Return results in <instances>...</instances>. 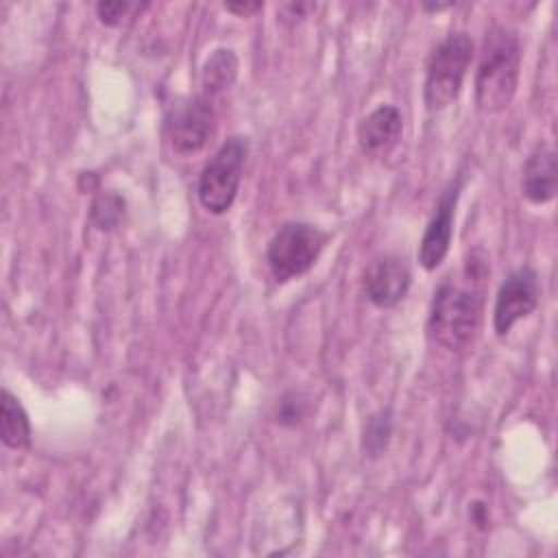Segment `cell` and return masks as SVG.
Listing matches in <instances>:
<instances>
[{
  "mask_svg": "<svg viewBox=\"0 0 558 558\" xmlns=\"http://www.w3.org/2000/svg\"><path fill=\"white\" fill-rule=\"evenodd\" d=\"M469 283L445 279L436 290L427 316V336L447 351L466 349L480 331L484 314V290L480 281L488 275L482 259L466 262Z\"/></svg>",
  "mask_w": 558,
  "mask_h": 558,
  "instance_id": "cell-1",
  "label": "cell"
},
{
  "mask_svg": "<svg viewBox=\"0 0 558 558\" xmlns=\"http://www.w3.org/2000/svg\"><path fill=\"white\" fill-rule=\"evenodd\" d=\"M521 39L510 26L486 31L475 72V105L482 113L504 111L517 92Z\"/></svg>",
  "mask_w": 558,
  "mask_h": 558,
  "instance_id": "cell-2",
  "label": "cell"
},
{
  "mask_svg": "<svg viewBox=\"0 0 558 558\" xmlns=\"http://www.w3.org/2000/svg\"><path fill=\"white\" fill-rule=\"evenodd\" d=\"M471 61L473 39L462 31L449 33L434 46L427 57L423 83V102L427 111H442L460 96Z\"/></svg>",
  "mask_w": 558,
  "mask_h": 558,
  "instance_id": "cell-3",
  "label": "cell"
},
{
  "mask_svg": "<svg viewBox=\"0 0 558 558\" xmlns=\"http://www.w3.org/2000/svg\"><path fill=\"white\" fill-rule=\"evenodd\" d=\"M329 235L316 225L290 220L283 222L266 246V262L277 283L305 275L320 257Z\"/></svg>",
  "mask_w": 558,
  "mask_h": 558,
  "instance_id": "cell-4",
  "label": "cell"
},
{
  "mask_svg": "<svg viewBox=\"0 0 558 558\" xmlns=\"http://www.w3.org/2000/svg\"><path fill=\"white\" fill-rule=\"evenodd\" d=\"M246 153H248L246 137L233 135L205 163L196 185V196L203 209H207L214 216H220L233 207L240 183H242Z\"/></svg>",
  "mask_w": 558,
  "mask_h": 558,
  "instance_id": "cell-5",
  "label": "cell"
},
{
  "mask_svg": "<svg viewBox=\"0 0 558 558\" xmlns=\"http://www.w3.org/2000/svg\"><path fill=\"white\" fill-rule=\"evenodd\" d=\"M168 137L179 155H194L203 150L216 133L214 98L198 94L179 100L168 113Z\"/></svg>",
  "mask_w": 558,
  "mask_h": 558,
  "instance_id": "cell-6",
  "label": "cell"
},
{
  "mask_svg": "<svg viewBox=\"0 0 558 558\" xmlns=\"http://www.w3.org/2000/svg\"><path fill=\"white\" fill-rule=\"evenodd\" d=\"M541 301L538 272L530 266L512 270L499 286L493 307V329L499 338L508 336L510 329L527 318Z\"/></svg>",
  "mask_w": 558,
  "mask_h": 558,
  "instance_id": "cell-7",
  "label": "cell"
},
{
  "mask_svg": "<svg viewBox=\"0 0 558 558\" xmlns=\"http://www.w3.org/2000/svg\"><path fill=\"white\" fill-rule=\"evenodd\" d=\"M460 190H462V177L451 179L445 190L440 192L434 214L427 220V227L423 231V238L418 242V264L432 272L436 270L451 246V238H453V218H456V205L460 198Z\"/></svg>",
  "mask_w": 558,
  "mask_h": 558,
  "instance_id": "cell-8",
  "label": "cell"
},
{
  "mask_svg": "<svg viewBox=\"0 0 558 558\" xmlns=\"http://www.w3.org/2000/svg\"><path fill=\"white\" fill-rule=\"evenodd\" d=\"M364 294L366 299L381 310L395 307L410 290L412 272L403 257L381 255L364 272Z\"/></svg>",
  "mask_w": 558,
  "mask_h": 558,
  "instance_id": "cell-9",
  "label": "cell"
},
{
  "mask_svg": "<svg viewBox=\"0 0 558 558\" xmlns=\"http://www.w3.org/2000/svg\"><path fill=\"white\" fill-rule=\"evenodd\" d=\"M558 190V161L556 150L549 144H538L525 159L521 172V194L532 205H545L554 201Z\"/></svg>",
  "mask_w": 558,
  "mask_h": 558,
  "instance_id": "cell-10",
  "label": "cell"
},
{
  "mask_svg": "<svg viewBox=\"0 0 558 558\" xmlns=\"http://www.w3.org/2000/svg\"><path fill=\"white\" fill-rule=\"evenodd\" d=\"M403 133V116L395 105H379L357 124V142L364 153L377 155L399 142Z\"/></svg>",
  "mask_w": 558,
  "mask_h": 558,
  "instance_id": "cell-11",
  "label": "cell"
},
{
  "mask_svg": "<svg viewBox=\"0 0 558 558\" xmlns=\"http://www.w3.org/2000/svg\"><path fill=\"white\" fill-rule=\"evenodd\" d=\"M0 440L9 449L31 447V421L20 399L7 388L0 395Z\"/></svg>",
  "mask_w": 558,
  "mask_h": 558,
  "instance_id": "cell-12",
  "label": "cell"
},
{
  "mask_svg": "<svg viewBox=\"0 0 558 558\" xmlns=\"http://www.w3.org/2000/svg\"><path fill=\"white\" fill-rule=\"evenodd\" d=\"M238 76V57L229 48L214 50L203 65V94L216 98L229 89Z\"/></svg>",
  "mask_w": 558,
  "mask_h": 558,
  "instance_id": "cell-13",
  "label": "cell"
},
{
  "mask_svg": "<svg viewBox=\"0 0 558 558\" xmlns=\"http://www.w3.org/2000/svg\"><path fill=\"white\" fill-rule=\"evenodd\" d=\"M392 436V412L390 408L379 410L366 418L364 425V436H362V447L368 458H379L390 442Z\"/></svg>",
  "mask_w": 558,
  "mask_h": 558,
  "instance_id": "cell-14",
  "label": "cell"
},
{
  "mask_svg": "<svg viewBox=\"0 0 558 558\" xmlns=\"http://www.w3.org/2000/svg\"><path fill=\"white\" fill-rule=\"evenodd\" d=\"M122 216H124V198L120 194L102 192L94 198L89 218H92L94 227H98L100 231H109V229L118 227Z\"/></svg>",
  "mask_w": 558,
  "mask_h": 558,
  "instance_id": "cell-15",
  "label": "cell"
},
{
  "mask_svg": "<svg viewBox=\"0 0 558 558\" xmlns=\"http://www.w3.org/2000/svg\"><path fill=\"white\" fill-rule=\"evenodd\" d=\"M140 4L129 0H107L96 4V15L105 26H122L126 20H131L133 11H137Z\"/></svg>",
  "mask_w": 558,
  "mask_h": 558,
  "instance_id": "cell-16",
  "label": "cell"
},
{
  "mask_svg": "<svg viewBox=\"0 0 558 558\" xmlns=\"http://www.w3.org/2000/svg\"><path fill=\"white\" fill-rule=\"evenodd\" d=\"M305 412H307L305 401L296 392H290V395L281 397V401L277 405V421L281 425H296V423H301Z\"/></svg>",
  "mask_w": 558,
  "mask_h": 558,
  "instance_id": "cell-17",
  "label": "cell"
},
{
  "mask_svg": "<svg viewBox=\"0 0 558 558\" xmlns=\"http://www.w3.org/2000/svg\"><path fill=\"white\" fill-rule=\"evenodd\" d=\"M264 4L262 2H225V9L229 13H235L240 17H248L253 15L255 11H259Z\"/></svg>",
  "mask_w": 558,
  "mask_h": 558,
  "instance_id": "cell-18",
  "label": "cell"
},
{
  "mask_svg": "<svg viewBox=\"0 0 558 558\" xmlns=\"http://www.w3.org/2000/svg\"><path fill=\"white\" fill-rule=\"evenodd\" d=\"M421 7H423L425 11H445V9L453 7V2H449V4H427V2H423Z\"/></svg>",
  "mask_w": 558,
  "mask_h": 558,
  "instance_id": "cell-19",
  "label": "cell"
}]
</instances>
